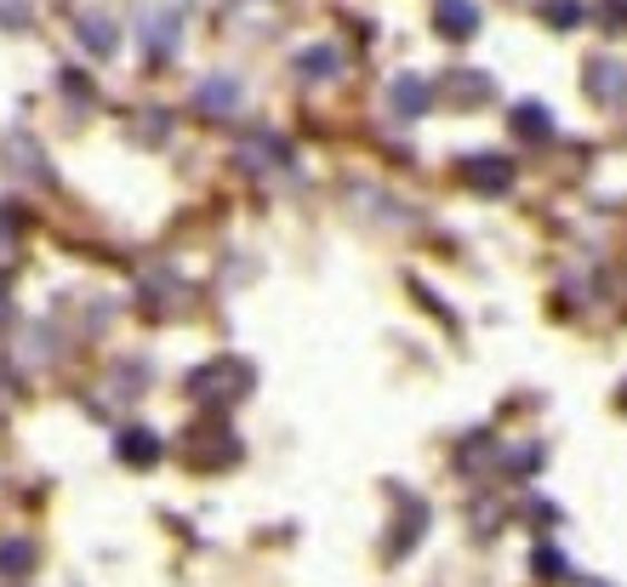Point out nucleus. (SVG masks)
Wrapping results in <instances>:
<instances>
[{
  "instance_id": "1",
  "label": "nucleus",
  "mask_w": 627,
  "mask_h": 587,
  "mask_svg": "<svg viewBox=\"0 0 627 587\" xmlns=\"http://www.w3.org/2000/svg\"><path fill=\"white\" fill-rule=\"evenodd\" d=\"M462 177L473 188H486V194H508L513 188V166L502 155H473V160H462Z\"/></svg>"
},
{
  "instance_id": "2",
  "label": "nucleus",
  "mask_w": 627,
  "mask_h": 587,
  "mask_svg": "<svg viewBox=\"0 0 627 587\" xmlns=\"http://www.w3.org/2000/svg\"><path fill=\"white\" fill-rule=\"evenodd\" d=\"M588 86H594L599 104H621L627 97V63L621 58H594L588 63Z\"/></svg>"
},
{
  "instance_id": "3",
  "label": "nucleus",
  "mask_w": 627,
  "mask_h": 587,
  "mask_svg": "<svg viewBox=\"0 0 627 587\" xmlns=\"http://www.w3.org/2000/svg\"><path fill=\"white\" fill-rule=\"evenodd\" d=\"M433 29H440L445 40H468V35L479 29L473 0H440V12H433Z\"/></svg>"
},
{
  "instance_id": "4",
  "label": "nucleus",
  "mask_w": 627,
  "mask_h": 587,
  "mask_svg": "<svg viewBox=\"0 0 627 587\" xmlns=\"http://www.w3.org/2000/svg\"><path fill=\"white\" fill-rule=\"evenodd\" d=\"M75 35H80L98 58H109L115 46H120V29H115L109 18H91V12H80V18H75Z\"/></svg>"
},
{
  "instance_id": "5",
  "label": "nucleus",
  "mask_w": 627,
  "mask_h": 587,
  "mask_svg": "<svg viewBox=\"0 0 627 587\" xmlns=\"http://www.w3.org/2000/svg\"><path fill=\"white\" fill-rule=\"evenodd\" d=\"M234 97H239L234 80H206V86H200V109H206V115H234Z\"/></svg>"
},
{
  "instance_id": "6",
  "label": "nucleus",
  "mask_w": 627,
  "mask_h": 587,
  "mask_svg": "<svg viewBox=\"0 0 627 587\" xmlns=\"http://www.w3.org/2000/svg\"><path fill=\"white\" fill-rule=\"evenodd\" d=\"M389 97H400V115H422V109H428V104H422L428 86H422V80H411V75H400V80L389 86Z\"/></svg>"
},
{
  "instance_id": "7",
  "label": "nucleus",
  "mask_w": 627,
  "mask_h": 587,
  "mask_svg": "<svg viewBox=\"0 0 627 587\" xmlns=\"http://www.w3.org/2000/svg\"><path fill=\"white\" fill-rule=\"evenodd\" d=\"M513 131H519V137H548V131H553V120H548V109L530 104V109H519V115H513Z\"/></svg>"
},
{
  "instance_id": "8",
  "label": "nucleus",
  "mask_w": 627,
  "mask_h": 587,
  "mask_svg": "<svg viewBox=\"0 0 627 587\" xmlns=\"http://www.w3.org/2000/svg\"><path fill=\"white\" fill-rule=\"evenodd\" d=\"M553 7V23H582V0H548Z\"/></svg>"
},
{
  "instance_id": "9",
  "label": "nucleus",
  "mask_w": 627,
  "mask_h": 587,
  "mask_svg": "<svg viewBox=\"0 0 627 587\" xmlns=\"http://www.w3.org/2000/svg\"><path fill=\"white\" fill-rule=\"evenodd\" d=\"M0 23H29V0H0Z\"/></svg>"
},
{
  "instance_id": "10",
  "label": "nucleus",
  "mask_w": 627,
  "mask_h": 587,
  "mask_svg": "<svg viewBox=\"0 0 627 587\" xmlns=\"http://www.w3.org/2000/svg\"><path fill=\"white\" fill-rule=\"evenodd\" d=\"M297 69H303V75H314V80H320V75H331V69H336V63H331V52H308V63H297Z\"/></svg>"
},
{
  "instance_id": "11",
  "label": "nucleus",
  "mask_w": 627,
  "mask_h": 587,
  "mask_svg": "<svg viewBox=\"0 0 627 587\" xmlns=\"http://www.w3.org/2000/svg\"><path fill=\"white\" fill-rule=\"evenodd\" d=\"M126 451L131 457H155V439L149 433H126Z\"/></svg>"
},
{
  "instance_id": "12",
  "label": "nucleus",
  "mask_w": 627,
  "mask_h": 587,
  "mask_svg": "<svg viewBox=\"0 0 627 587\" xmlns=\"http://www.w3.org/2000/svg\"><path fill=\"white\" fill-rule=\"evenodd\" d=\"M0 314H7V291H0Z\"/></svg>"
}]
</instances>
